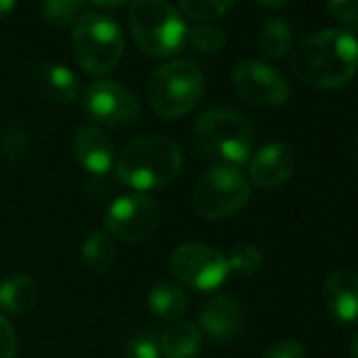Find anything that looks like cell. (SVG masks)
<instances>
[{
    "label": "cell",
    "mask_w": 358,
    "mask_h": 358,
    "mask_svg": "<svg viewBox=\"0 0 358 358\" xmlns=\"http://www.w3.org/2000/svg\"><path fill=\"white\" fill-rule=\"evenodd\" d=\"M291 70L312 89H339L358 72V38L348 30L310 34L295 47Z\"/></svg>",
    "instance_id": "1"
},
{
    "label": "cell",
    "mask_w": 358,
    "mask_h": 358,
    "mask_svg": "<svg viewBox=\"0 0 358 358\" xmlns=\"http://www.w3.org/2000/svg\"><path fill=\"white\" fill-rule=\"evenodd\" d=\"M184 154L164 135H141L129 141L116 162V175L127 188L150 192L166 188L182 173Z\"/></svg>",
    "instance_id": "2"
},
{
    "label": "cell",
    "mask_w": 358,
    "mask_h": 358,
    "mask_svg": "<svg viewBox=\"0 0 358 358\" xmlns=\"http://www.w3.org/2000/svg\"><path fill=\"white\" fill-rule=\"evenodd\" d=\"M194 145L220 164H245L253 156V129L234 108H213L196 120Z\"/></svg>",
    "instance_id": "3"
},
{
    "label": "cell",
    "mask_w": 358,
    "mask_h": 358,
    "mask_svg": "<svg viewBox=\"0 0 358 358\" xmlns=\"http://www.w3.org/2000/svg\"><path fill=\"white\" fill-rule=\"evenodd\" d=\"M129 26L139 51L148 57H171L188 43V26L169 0H133Z\"/></svg>",
    "instance_id": "4"
},
{
    "label": "cell",
    "mask_w": 358,
    "mask_h": 358,
    "mask_svg": "<svg viewBox=\"0 0 358 358\" xmlns=\"http://www.w3.org/2000/svg\"><path fill=\"white\" fill-rule=\"evenodd\" d=\"M205 93V76L199 66L177 59L160 66L150 76V106L162 120L186 116Z\"/></svg>",
    "instance_id": "5"
},
{
    "label": "cell",
    "mask_w": 358,
    "mask_h": 358,
    "mask_svg": "<svg viewBox=\"0 0 358 358\" xmlns=\"http://www.w3.org/2000/svg\"><path fill=\"white\" fill-rule=\"evenodd\" d=\"M72 43L78 66L93 76L112 72L124 51L122 30L112 17L101 13L80 15L74 24Z\"/></svg>",
    "instance_id": "6"
},
{
    "label": "cell",
    "mask_w": 358,
    "mask_h": 358,
    "mask_svg": "<svg viewBox=\"0 0 358 358\" xmlns=\"http://www.w3.org/2000/svg\"><path fill=\"white\" fill-rule=\"evenodd\" d=\"M249 196L251 186L245 173L232 164H217L201 175L192 192V205L205 220H224L241 211Z\"/></svg>",
    "instance_id": "7"
},
{
    "label": "cell",
    "mask_w": 358,
    "mask_h": 358,
    "mask_svg": "<svg viewBox=\"0 0 358 358\" xmlns=\"http://www.w3.org/2000/svg\"><path fill=\"white\" fill-rule=\"evenodd\" d=\"M171 272L184 287L194 291H215L230 276L228 257L201 243H186L171 255Z\"/></svg>",
    "instance_id": "8"
},
{
    "label": "cell",
    "mask_w": 358,
    "mask_h": 358,
    "mask_svg": "<svg viewBox=\"0 0 358 358\" xmlns=\"http://www.w3.org/2000/svg\"><path fill=\"white\" fill-rule=\"evenodd\" d=\"M162 217L160 205L145 194L116 199L103 215L106 234L127 245L143 243L154 234Z\"/></svg>",
    "instance_id": "9"
},
{
    "label": "cell",
    "mask_w": 358,
    "mask_h": 358,
    "mask_svg": "<svg viewBox=\"0 0 358 358\" xmlns=\"http://www.w3.org/2000/svg\"><path fill=\"white\" fill-rule=\"evenodd\" d=\"M232 87L238 97L264 108L282 106L291 97L287 78L272 66H266L257 59H245L234 68Z\"/></svg>",
    "instance_id": "10"
},
{
    "label": "cell",
    "mask_w": 358,
    "mask_h": 358,
    "mask_svg": "<svg viewBox=\"0 0 358 358\" xmlns=\"http://www.w3.org/2000/svg\"><path fill=\"white\" fill-rule=\"evenodd\" d=\"M85 114L103 127L133 124L141 116V106L122 85L112 80H95L83 97Z\"/></svg>",
    "instance_id": "11"
},
{
    "label": "cell",
    "mask_w": 358,
    "mask_h": 358,
    "mask_svg": "<svg viewBox=\"0 0 358 358\" xmlns=\"http://www.w3.org/2000/svg\"><path fill=\"white\" fill-rule=\"evenodd\" d=\"M295 171V154L287 143H268L249 158V177L262 190H276Z\"/></svg>",
    "instance_id": "12"
},
{
    "label": "cell",
    "mask_w": 358,
    "mask_h": 358,
    "mask_svg": "<svg viewBox=\"0 0 358 358\" xmlns=\"http://www.w3.org/2000/svg\"><path fill=\"white\" fill-rule=\"evenodd\" d=\"M322 297L329 316L341 327L358 324V274L335 270L324 278Z\"/></svg>",
    "instance_id": "13"
},
{
    "label": "cell",
    "mask_w": 358,
    "mask_h": 358,
    "mask_svg": "<svg viewBox=\"0 0 358 358\" xmlns=\"http://www.w3.org/2000/svg\"><path fill=\"white\" fill-rule=\"evenodd\" d=\"M72 152L78 164L93 175H106L114 162V145L97 127H83L72 139Z\"/></svg>",
    "instance_id": "14"
},
{
    "label": "cell",
    "mask_w": 358,
    "mask_h": 358,
    "mask_svg": "<svg viewBox=\"0 0 358 358\" xmlns=\"http://www.w3.org/2000/svg\"><path fill=\"white\" fill-rule=\"evenodd\" d=\"M34 85L47 101L57 106L76 101L80 93L78 76L70 68L53 62H43L34 68Z\"/></svg>",
    "instance_id": "15"
},
{
    "label": "cell",
    "mask_w": 358,
    "mask_h": 358,
    "mask_svg": "<svg viewBox=\"0 0 358 358\" xmlns=\"http://www.w3.org/2000/svg\"><path fill=\"white\" fill-rule=\"evenodd\" d=\"M201 331H205L215 341H226L234 337L243 324V310L241 303L230 295L213 297L199 316Z\"/></svg>",
    "instance_id": "16"
},
{
    "label": "cell",
    "mask_w": 358,
    "mask_h": 358,
    "mask_svg": "<svg viewBox=\"0 0 358 358\" xmlns=\"http://www.w3.org/2000/svg\"><path fill=\"white\" fill-rule=\"evenodd\" d=\"M203 348V331L196 322H173L160 337L164 358H196Z\"/></svg>",
    "instance_id": "17"
},
{
    "label": "cell",
    "mask_w": 358,
    "mask_h": 358,
    "mask_svg": "<svg viewBox=\"0 0 358 358\" xmlns=\"http://www.w3.org/2000/svg\"><path fill=\"white\" fill-rule=\"evenodd\" d=\"M36 299L38 287L26 274H13L0 285V308L7 314H24L34 308Z\"/></svg>",
    "instance_id": "18"
},
{
    "label": "cell",
    "mask_w": 358,
    "mask_h": 358,
    "mask_svg": "<svg viewBox=\"0 0 358 358\" xmlns=\"http://www.w3.org/2000/svg\"><path fill=\"white\" fill-rule=\"evenodd\" d=\"M148 306L150 312L156 314L162 320H175L179 318L186 308H188V297L184 293V289L173 282H158L152 287L150 295H148Z\"/></svg>",
    "instance_id": "19"
},
{
    "label": "cell",
    "mask_w": 358,
    "mask_h": 358,
    "mask_svg": "<svg viewBox=\"0 0 358 358\" xmlns=\"http://www.w3.org/2000/svg\"><path fill=\"white\" fill-rule=\"evenodd\" d=\"M257 43L266 57L282 59L293 47V32L282 17H272L262 26Z\"/></svg>",
    "instance_id": "20"
},
{
    "label": "cell",
    "mask_w": 358,
    "mask_h": 358,
    "mask_svg": "<svg viewBox=\"0 0 358 358\" xmlns=\"http://www.w3.org/2000/svg\"><path fill=\"white\" fill-rule=\"evenodd\" d=\"M80 255H83V264L91 272L103 274L112 268L116 259V247L106 232H91L80 247Z\"/></svg>",
    "instance_id": "21"
},
{
    "label": "cell",
    "mask_w": 358,
    "mask_h": 358,
    "mask_svg": "<svg viewBox=\"0 0 358 358\" xmlns=\"http://www.w3.org/2000/svg\"><path fill=\"white\" fill-rule=\"evenodd\" d=\"M177 3L190 20L199 24H213L232 9L234 0H177Z\"/></svg>",
    "instance_id": "22"
},
{
    "label": "cell",
    "mask_w": 358,
    "mask_h": 358,
    "mask_svg": "<svg viewBox=\"0 0 358 358\" xmlns=\"http://www.w3.org/2000/svg\"><path fill=\"white\" fill-rule=\"evenodd\" d=\"M87 0H45L43 15L49 24L57 28H68L78 22Z\"/></svg>",
    "instance_id": "23"
},
{
    "label": "cell",
    "mask_w": 358,
    "mask_h": 358,
    "mask_svg": "<svg viewBox=\"0 0 358 358\" xmlns=\"http://www.w3.org/2000/svg\"><path fill=\"white\" fill-rule=\"evenodd\" d=\"M188 43L201 53H217L226 47V32L215 24H199L188 30Z\"/></svg>",
    "instance_id": "24"
},
{
    "label": "cell",
    "mask_w": 358,
    "mask_h": 358,
    "mask_svg": "<svg viewBox=\"0 0 358 358\" xmlns=\"http://www.w3.org/2000/svg\"><path fill=\"white\" fill-rule=\"evenodd\" d=\"M264 264V253L255 247V245H238L232 249L230 257H228V268L230 272L238 274V276H253Z\"/></svg>",
    "instance_id": "25"
},
{
    "label": "cell",
    "mask_w": 358,
    "mask_h": 358,
    "mask_svg": "<svg viewBox=\"0 0 358 358\" xmlns=\"http://www.w3.org/2000/svg\"><path fill=\"white\" fill-rule=\"evenodd\" d=\"M0 145H3V154L9 162H20L28 152V133L24 122L11 120L3 131Z\"/></svg>",
    "instance_id": "26"
},
{
    "label": "cell",
    "mask_w": 358,
    "mask_h": 358,
    "mask_svg": "<svg viewBox=\"0 0 358 358\" xmlns=\"http://www.w3.org/2000/svg\"><path fill=\"white\" fill-rule=\"evenodd\" d=\"M124 358H162L160 337L148 331L131 337L124 348Z\"/></svg>",
    "instance_id": "27"
},
{
    "label": "cell",
    "mask_w": 358,
    "mask_h": 358,
    "mask_svg": "<svg viewBox=\"0 0 358 358\" xmlns=\"http://www.w3.org/2000/svg\"><path fill=\"white\" fill-rule=\"evenodd\" d=\"M327 13L348 32H358V0H327Z\"/></svg>",
    "instance_id": "28"
},
{
    "label": "cell",
    "mask_w": 358,
    "mask_h": 358,
    "mask_svg": "<svg viewBox=\"0 0 358 358\" xmlns=\"http://www.w3.org/2000/svg\"><path fill=\"white\" fill-rule=\"evenodd\" d=\"M17 356V333L7 316L0 314V358Z\"/></svg>",
    "instance_id": "29"
},
{
    "label": "cell",
    "mask_w": 358,
    "mask_h": 358,
    "mask_svg": "<svg viewBox=\"0 0 358 358\" xmlns=\"http://www.w3.org/2000/svg\"><path fill=\"white\" fill-rule=\"evenodd\" d=\"M264 358H306V350L301 343H297L293 339H282V341L274 343Z\"/></svg>",
    "instance_id": "30"
},
{
    "label": "cell",
    "mask_w": 358,
    "mask_h": 358,
    "mask_svg": "<svg viewBox=\"0 0 358 358\" xmlns=\"http://www.w3.org/2000/svg\"><path fill=\"white\" fill-rule=\"evenodd\" d=\"M93 5H97V7H106V9H114V7H122V5H127L129 0H91Z\"/></svg>",
    "instance_id": "31"
},
{
    "label": "cell",
    "mask_w": 358,
    "mask_h": 358,
    "mask_svg": "<svg viewBox=\"0 0 358 358\" xmlns=\"http://www.w3.org/2000/svg\"><path fill=\"white\" fill-rule=\"evenodd\" d=\"M15 5H17V0H0V20L7 17L15 9Z\"/></svg>",
    "instance_id": "32"
},
{
    "label": "cell",
    "mask_w": 358,
    "mask_h": 358,
    "mask_svg": "<svg viewBox=\"0 0 358 358\" xmlns=\"http://www.w3.org/2000/svg\"><path fill=\"white\" fill-rule=\"evenodd\" d=\"M255 3L266 7V9H280L289 3V0H255Z\"/></svg>",
    "instance_id": "33"
},
{
    "label": "cell",
    "mask_w": 358,
    "mask_h": 358,
    "mask_svg": "<svg viewBox=\"0 0 358 358\" xmlns=\"http://www.w3.org/2000/svg\"><path fill=\"white\" fill-rule=\"evenodd\" d=\"M350 354H352V358H358V333L350 341Z\"/></svg>",
    "instance_id": "34"
},
{
    "label": "cell",
    "mask_w": 358,
    "mask_h": 358,
    "mask_svg": "<svg viewBox=\"0 0 358 358\" xmlns=\"http://www.w3.org/2000/svg\"><path fill=\"white\" fill-rule=\"evenodd\" d=\"M354 158H356V164H358V135L354 139Z\"/></svg>",
    "instance_id": "35"
}]
</instances>
